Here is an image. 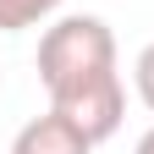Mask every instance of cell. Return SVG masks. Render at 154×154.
<instances>
[{"label": "cell", "mask_w": 154, "mask_h": 154, "mask_svg": "<svg viewBox=\"0 0 154 154\" xmlns=\"http://www.w3.org/2000/svg\"><path fill=\"white\" fill-rule=\"evenodd\" d=\"M132 154H154V127H149L143 138H138V149H132Z\"/></svg>", "instance_id": "6"}, {"label": "cell", "mask_w": 154, "mask_h": 154, "mask_svg": "<svg viewBox=\"0 0 154 154\" xmlns=\"http://www.w3.org/2000/svg\"><path fill=\"white\" fill-rule=\"evenodd\" d=\"M132 88H138V99L154 110V44H143L138 61H132Z\"/></svg>", "instance_id": "5"}, {"label": "cell", "mask_w": 154, "mask_h": 154, "mask_svg": "<svg viewBox=\"0 0 154 154\" xmlns=\"http://www.w3.org/2000/svg\"><path fill=\"white\" fill-rule=\"evenodd\" d=\"M116 77V33L105 17H61L38 38V83H44L50 105L66 94Z\"/></svg>", "instance_id": "1"}, {"label": "cell", "mask_w": 154, "mask_h": 154, "mask_svg": "<svg viewBox=\"0 0 154 154\" xmlns=\"http://www.w3.org/2000/svg\"><path fill=\"white\" fill-rule=\"evenodd\" d=\"M50 110L72 116V121L83 127L94 143L116 138V132H121V116H127V88H121V72H116V77H105V83H88V88L66 94V99H55Z\"/></svg>", "instance_id": "2"}, {"label": "cell", "mask_w": 154, "mask_h": 154, "mask_svg": "<svg viewBox=\"0 0 154 154\" xmlns=\"http://www.w3.org/2000/svg\"><path fill=\"white\" fill-rule=\"evenodd\" d=\"M61 11V0H0V33H28Z\"/></svg>", "instance_id": "4"}, {"label": "cell", "mask_w": 154, "mask_h": 154, "mask_svg": "<svg viewBox=\"0 0 154 154\" xmlns=\"http://www.w3.org/2000/svg\"><path fill=\"white\" fill-rule=\"evenodd\" d=\"M11 154H94V138L61 110H44L11 138Z\"/></svg>", "instance_id": "3"}]
</instances>
